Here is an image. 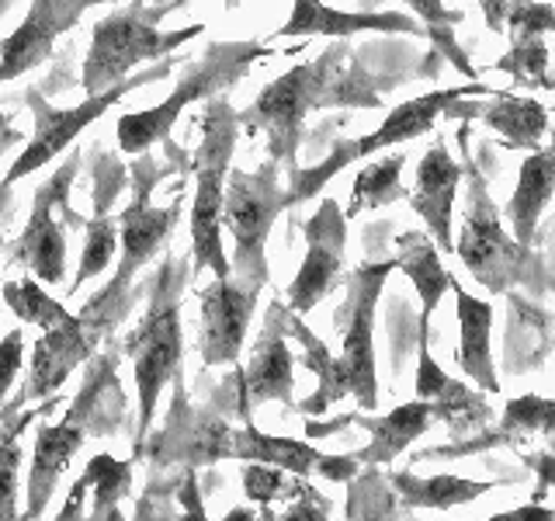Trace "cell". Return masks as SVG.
I'll use <instances>...</instances> for the list:
<instances>
[{
    "instance_id": "obj_1",
    "label": "cell",
    "mask_w": 555,
    "mask_h": 521,
    "mask_svg": "<svg viewBox=\"0 0 555 521\" xmlns=\"http://www.w3.org/2000/svg\"><path fill=\"white\" fill-rule=\"evenodd\" d=\"M317 109H382L375 84L358 74L351 49L344 42L323 49L317 60L292 66L285 77L268 84L247 112H236V122L247 132H268L271 161L295 174L306 115Z\"/></svg>"
},
{
    "instance_id": "obj_2",
    "label": "cell",
    "mask_w": 555,
    "mask_h": 521,
    "mask_svg": "<svg viewBox=\"0 0 555 521\" xmlns=\"http://www.w3.org/2000/svg\"><path fill=\"white\" fill-rule=\"evenodd\" d=\"M139 161L132 164V199L126 205V213L118 216V251H121V260H118V271L108 285H104L80 317L91 323L98 334L104 338L108 330L126 317V303H129V285L132 278L143 271L150 260L160 254L167 243H170V233L173 226L181 219V205H184V195L173 199L167 208H156L150 202L153 188L160 185L167 174L173 170H184L178 161H167V164H156L153 153H135Z\"/></svg>"
},
{
    "instance_id": "obj_3",
    "label": "cell",
    "mask_w": 555,
    "mask_h": 521,
    "mask_svg": "<svg viewBox=\"0 0 555 521\" xmlns=\"http://www.w3.org/2000/svg\"><path fill=\"white\" fill-rule=\"evenodd\" d=\"M188 260L170 257L156 271V282L150 292V306L139 317L135 330L121 344V352L132 358L135 369V390H139V431H135V456L143 452L150 434L156 404L173 372H181L184 338H181V292L188 282Z\"/></svg>"
},
{
    "instance_id": "obj_4",
    "label": "cell",
    "mask_w": 555,
    "mask_h": 521,
    "mask_svg": "<svg viewBox=\"0 0 555 521\" xmlns=\"http://www.w3.org/2000/svg\"><path fill=\"white\" fill-rule=\"evenodd\" d=\"M459 143L465 153L462 164V178L468 185L465 191V216H462V230L455 240V251L462 257V265L473 271V278L496 295L511 292L514 285H534L545 289V265L531 247H520L514 237H507L500 223V208L490 199V188H486L479 167L468 156V129L462 126Z\"/></svg>"
},
{
    "instance_id": "obj_5",
    "label": "cell",
    "mask_w": 555,
    "mask_h": 521,
    "mask_svg": "<svg viewBox=\"0 0 555 521\" xmlns=\"http://www.w3.org/2000/svg\"><path fill=\"white\" fill-rule=\"evenodd\" d=\"M271 56L268 46L260 42H212L198 63L188 66V74L181 77V84L173 87V94L156 104V109H146V112H129L118 118V147L126 153H146L153 143H164L167 147V161H178L184 167H191L188 153L178 150L170 143V129L173 122H178V115L188 109L191 101H205L219 94L222 87H230L243 77V69H247L250 63Z\"/></svg>"
},
{
    "instance_id": "obj_6",
    "label": "cell",
    "mask_w": 555,
    "mask_h": 521,
    "mask_svg": "<svg viewBox=\"0 0 555 521\" xmlns=\"http://www.w3.org/2000/svg\"><path fill=\"white\" fill-rule=\"evenodd\" d=\"M173 8L178 4H143V0H132L126 11L101 17L91 31V49H87L83 60L87 98L108 91L112 84L135 74L139 63L164 60L173 49H181L184 42L205 31V25L160 31V22Z\"/></svg>"
},
{
    "instance_id": "obj_7",
    "label": "cell",
    "mask_w": 555,
    "mask_h": 521,
    "mask_svg": "<svg viewBox=\"0 0 555 521\" xmlns=\"http://www.w3.org/2000/svg\"><path fill=\"white\" fill-rule=\"evenodd\" d=\"M240 122L233 104L222 94H212L202 115V143L191 156L195 170V205H191V271H216V278L230 275V257L222 254V185L233 164Z\"/></svg>"
},
{
    "instance_id": "obj_8",
    "label": "cell",
    "mask_w": 555,
    "mask_h": 521,
    "mask_svg": "<svg viewBox=\"0 0 555 521\" xmlns=\"http://www.w3.org/2000/svg\"><path fill=\"white\" fill-rule=\"evenodd\" d=\"M465 94H493L486 84H462V87H444V91H430V94H421L406 104H399V109L389 112V118L382 122V126L369 136H358V139H334V150L323 164L317 167H306V170H295L292 181H288V191H282L285 199V208L299 205V202H309L317 199L323 185L340 174L344 167H351L364 156H372L375 150H386L392 143H406V139H416L430 132V126L438 122V115H444V109L451 101H459Z\"/></svg>"
},
{
    "instance_id": "obj_9",
    "label": "cell",
    "mask_w": 555,
    "mask_h": 521,
    "mask_svg": "<svg viewBox=\"0 0 555 521\" xmlns=\"http://www.w3.org/2000/svg\"><path fill=\"white\" fill-rule=\"evenodd\" d=\"M285 213L282 188H278V164L264 161L257 170H230L225 174L222 219L233 233V260L230 275L247 282L268 285V237L278 216Z\"/></svg>"
},
{
    "instance_id": "obj_10",
    "label": "cell",
    "mask_w": 555,
    "mask_h": 521,
    "mask_svg": "<svg viewBox=\"0 0 555 521\" xmlns=\"http://www.w3.org/2000/svg\"><path fill=\"white\" fill-rule=\"evenodd\" d=\"M170 66L173 60L167 56L164 63H156L150 69H143V74H129L126 80H118L112 84L108 91H101V94H91L83 104H74V109H52V104L39 94V91H25V104H28V112L35 118V129H31V139H28V147L25 153L17 156L14 167L4 174V188H11L14 181H22L28 178L31 170H39L46 167L52 156L63 153L74 139L91 126V122H98L108 109H115V104L126 98L129 91H135V87H143V84H153V80H160L170 74Z\"/></svg>"
},
{
    "instance_id": "obj_11",
    "label": "cell",
    "mask_w": 555,
    "mask_h": 521,
    "mask_svg": "<svg viewBox=\"0 0 555 521\" xmlns=\"http://www.w3.org/2000/svg\"><path fill=\"white\" fill-rule=\"evenodd\" d=\"M392 271H396V257H389V260H372V265H361L351 278H347L344 344H340V355H337V369H340L344 393L354 396L364 410H375L378 407L372 327H375L378 295H382V289H386V278Z\"/></svg>"
},
{
    "instance_id": "obj_12",
    "label": "cell",
    "mask_w": 555,
    "mask_h": 521,
    "mask_svg": "<svg viewBox=\"0 0 555 521\" xmlns=\"http://www.w3.org/2000/svg\"><path fill=\"white\" fill-rule=\"evenodd\" d=\"M77 170H80V150L74 147L66 156V164L35 188L28 226L14 247V260H22V265L31 268L35 282L60 285L66 278V230L60 223V213H69L66 191L74 185Z\"/></svg>"
},
{
    "instance_id": "obj_13",
    "label": "cell",
    "mask_w": 555,
    "mask_h": 521,
    "mask_svg": "<svg viewBox=\"0 0 555 521\" xmlns=\"http://www.w3.org/2000/svg\"><path fill=\"white\" fill-rule=\"evenodd\" d=\"M306 233V257L299 265V275L292 278L285 292V306L302 317L317 309L323 295L340 282L344 271V247H347V216L337 205V199H323L320 208L302 223Z\"/></svg>"
},
{
    "instance_id": "obj_14",
    "label": "cell",
    "mask_w": 555,
    "mask_h": 521,
    "mask_svg": "<svg viewBox=\"0 0 555 521\" xmlns=\"http://www.w3.org/2000/svg\"><path fill=\"white\" fill-rule=\"evenodd\" d=\"M170 382H173V404L167 414V424L153 442H143L150 445V459L156 466H170V462L205 466V462L233 459V428L216 414L191 407L181 372H173Z\"/></svg>"
},
{
    "instance_id": "obj_15",
    "label": "cell",
    "mask_w": 555,
    "mask_h": 521,
    "mask_svg": "<svg viewBox=\"0 0 555 521\" xmlns=\"http://www.w3.org/2000/svg\"><path fill=\"white\" fill-rule=\"evenodd\" d=\"M288 306L271 303L264 330L250 352V365L233 372V390H236V417L243 424L250 421L254 410L268 399L295 407L292 399V352H288Z\"/></svg>"
},
{
    "instance_id": "obj_16",
    "label": "cell",
    "mask_w": 555,
    "mask_h": 521,
    "mask_svg": "<svg viewBox=\"0 0 555 521\" xmlns=\"http://www.w3.org/2000/svg\"><path fill=\"white\" fill-rule=\"evenodd\" d=\"M260 282L247 278H216L212 285L198 289L202 303V330H198V355L205 365H233L247 341L250 317L260 295Z\"/></svg>"
},
{
    "instance_id": "obj_17",
    "label": "cell",
    "mask_w": 555,
    "mask_h": 521,
    "mask_svg": "<svg viewBox=\"0 0 555 521\" xmlns=\"http://www.w3.org/2000/svg\"><path fill=\"white\" fill-rule=\"evenodd\" d=\"M98 4H104V0H31L25 22L0 42V84L46 63L60 35H66L80 22L83 11Z\"/></svg>"
},
{
    "instance_id": "obj_18",
    "label": "cell",
    "mask_w": 555,
    "mask_h": 521,
    "mask_svg": "<svg viewBox=\"0 0 555 521\" xmlns=\"http://www.w3.org/2000/svg\"><path fill=\"white\" fill-rule=\"evenodd\" d=\"M233 459L268 462V466H278V469H285V473H295L302 480H309L312 473H323L326 480L347 483L351 476L361 473L354 456H326V452L312 448L306 442L278 439V434L257 431L254 421H247L243 428H233Z\"/></svg>"
},
{
    "instance_id": "obj_19",
    "label": "cell",
    "mask_w": 555,
    "mask_h": 521,
    "mask_svg": "<svg viewBox=\"0 0 555 521\" xmlns=\"http://www.w3.org/2000/svg\"><path fill=\"white\" fill-rule=\"evenodd\" d=\"M98 341H101V334L83 317H74L60 327L42 330V338L31 347V369L25 379L22 404H28V399L35 404V399L56 396V390H63L69 372H74L80 361L91 358Z\"/></svg>"
},
{
    "instance_id": "obj_20",
    "label": "cell",
    "mask_w": 555,
    "mask_h": 521,
    "mask_svg": "<svg viewBox=\"0 0 555 521\" xmlns=\"http://www.w3.org/2000/svg\"><path fill=\"white\" fill-rule=\"evenodd\" d=\"M462 181V164H455V156L448 153L444 139H434L427 153L416 164V181L406 191V202L416 216L427 223V237L434 240L438 251H451V205L459 195Z\"/></svg>"
},
{
    "instance_id": "obj_21",
    "label": "cell",
    "mask_w": 555,
    "mask_h": 521,
    "mask_svg": "<svg viewBox=\"0 0 555 521\" xmlns=\"http://www.w3.org/2000/svg\"><path fill=\"white\" fill-rule=\"evenodd\" d=\"M126 167L112 153H94V219L87 223L83 233V257L77 278L69 282V292H80L83 282H91L101 271H108L112 257L118 251V219L112 216V205L126 188Z\"/></svg>"
},
{
    "instance_id": "obj_22",
    "label": "cell",
    "mask_w": 555,
    "mask_h": 521,
    "mask_svg": "<svg viewBox=\"0 0 555 521\" xmlns=\"http://www.w3.org/2000/svg\"><path fill=\"white\" fill-rule=\"evenodd\" d=\"M430 330L416 327V344H421V361H416V399H424L434 410V421H444L451 434H462L465 428H482L493 421V407L486 404L482 393L465 390L459 379L441 372V365L430 358L427 347Z\"/></svg>"
},
{
    "instance_id": "obj_23",
    "label": "cell",
    "mask_w": 555,
    "mask_h": 521,
    "mask_svg": "<svg viewBox=\"0 0 555 521\" xmlns=\"http://www.w3.org/2000/svg\"><path fill=\"white\" fill-rule=\"evenodd\" d=\"M503 28L511 31V52L503 60L493 63V69L511 74L517 84H534L542 91H552V77H548V42L545 35L555 28V8L548 0H525L517 4Z\"/></svg>"
},
{
    "instance_id": "obj_24",
    "label": "cell",
    "mask_w": 555,
    "mask_h": 521,
    "mask_svg": "<svg viewBox=\"0 0 555 521\" xmlns=\"http://www.w3.org/2000/svg\"><path fill=\"white\" fill-rule=\"evenodd\" d=\"M358 31H403L424 35V25L410 14H372V11H337L323 0H292L288 22L274 31V39H309V35H330V39H347Z\"/></svg>"
},
{
    "instance_id": "obj_25",
    "label": "cell",
    "mask_w": 555,
    "mask_h": 521,
    "mask_svg": "<svg viewBox=\"0 0 555 521\" xmlns=\"http://www.w3.org/2000/svg\"><path fill=\"white\" fill-rule=\"evenodd\" d=\"M83 421L77 414H69L60 424H39V434H35V448H31V466H28V508H25V521H39L46 504L56 494V483L66 473L69 459L77 456V448L83 445Z\"/></svg>"
},
{
    "instance_id": "obj_26",
    "label": "cell",
    "mask_w": 555,
    "mask_h": 521,
    "mask_svg": "<svg viewBox=\"0 0 555 521\" xmlns=\"http://www.w3.org/2000/svg\"><path fill=\"white\" fill-rule=\"evenodd\" d=\"M451 292H455L459 303V365L462 372L476 382L482 393H500V379H496V361H493V347H490V330H493V306L486 300L468 295L459 278H451Z\"/></svg>"
},
{
    "instance_id": "obj_27",
    "label": "cell",
    "mask_w": 555,
    "mask_h": 521,
    "mask_svg": "<svg viewBox=\"0 0 555 521\" xmlns=\"http://www.w3.org/2000/svg\"><path fill=\"white\" fill-rule=\"evenodd\" d=\"M555 191V147L542 143L520 164V178L514 188V199L507 205V219L514 226V240L520 247H531L538 233V219H542L545 205Z\"/></svg>"
},
{
    "instance_id": "obj_28",
    "label": "cell",
    "mask_w": 555,
    "mask_h": 521,
    "mask_svg": "<svg viewBox=\"0 0 555 521\" xmlns=\"http://www.w3.org/2000/svg\"><path fill=\"white\" fill-rule=\"evenodd\" d=\"M351 421L372 434V445L354 456L358 466H389L434 424V410H430V404H424V399H410V404L389 410L386 417L351 414Z\"/></svg>"
},
{
    "instance_id": "obj_29",
    "label": "cell",
    "mask_w": 555,
    "mask_h": 521,
    "mask_svg": "<svg viewBox=\"0 0 555 521\" xmlns=\"http://www.w3.org/2000/svg\"><path fill=\"white\" fill-rule=\"evenodd\" d=\"M396 251H399L396 254V268L406 271V278L416 289V295H421V323H416V327L430 330L434 309H438L441 295L448 292L451 278H455V275L444 268L441 251L434 247V240L427 233H421V230L399 233L396 237Z\"/></svg>"
},
{
    "instance_id": "obj_30",
    "label": "cell",
    "mask_w": 555,
    "mask_h": 521,
    "mask_svg": "<svg viewBox=\"0 0 555 521\" xmlns=\"http://www.w3.org/2000/svg\"><path fill=\"white\" fill-rule=\"evenodd\" d=\"M473 118H482L486 126L503 136L511 150L534 153L545 143L548 132V109L534 98H514L507 91H493L490 104H476Z\"/></svg>"
},
{
    "instance_id": "obj_31",
    "label": "cell",
    "mask_w": 555,
    "mask_h": 521,
    "mask_svg": "<svg viewBox=\"0 0 555 521\" xmlns=\"http://www.w3.org/2000/svg\"><path fill=\"white\" fill-rule=\"evenodd\" d=\"M389 483L396 491V500L410 504V508H434V511L459 508V504L476 500L496 486L490 480H468V476H451V473H438V476L392 473Z\"/></svg>"
},
{
    "instance_id": "obj_32",
    "label": "cell",
    "mask_w": 555,
    "mask_h": 521,
    "mask_svg": "<svg viewBox=\"0 0 555 521\" xmlns=\"http://www.w3.org/2000/svg\"><path fill=\"white\" fill-rule=\"evenodd\" d=\"M288 334L302 344V352H306V369L317 376V393H312L309 399H302L299 410L309 414V417H317V414H326L330 407L337 404L344 393V382H340V369H337V358L334 352L317 338V330L306 327L302 317H295V313L288 309Z\"/></svg>"
},
{
    "instance_id": "obj_33",
    "label": "cell",
    "mask_w": 555,
    "mask_h": 521,
    "mask_svg": "<svg viewBox=\"0 0 555 521\" xmlns=\"http://www.w3.org/2000/svg\"><path fill=\"white\" fill-rule=\"evenodd\" d=\"M403 164L406 156L403 153H392L386 161H375V164H364L354 178V199H351V208H347V219L361 216L364 208H378V205H389L396 199H406V188L399 181V174H403Z\"/></svg>"
},
{
    "instance_id": "obj_34",
    "label": "cell",
    "mask_w": 555,
    "mask_h": 521,
    "mask_svg": "<svg viewBox=\"0 0 555 521\" xmlns=\"http://www.w3.org/2000/svg\"><path fill=\"white\" fill-rule=\"evenodd\" d=\"M406 4L416 11V17L424 22V35H430L434 46H438V52H444V60L459 69V74H465L473 84H479V69L465 60L462 46L455 42V25L462 22V11H448L444 0H406Z\"/></svg>"
},
{
    "instance_id": "obj_35",
    "label": "cell",
    "mask_w": 555,
    "mask_h": 521,
    "mask_svg": "<svg viewBox=\"0 0 555 521\" xmlns=\"http://www.w3.org/2000/svg\"><path fill=\"white\" fill-rule=\"evenodd\" d=\"M347 521H396V491L378 466L347 480Z\"/></svg>"
},
{
    "instance_id": "obj_36",
    "label": "cell",
    "mask_w": 555,
    "mask_h": 521,
    "mask_svg": "<svg viewBox=\"0 0 555 521\" xmlns=\"http://www.w3.org/2000/svg\"><path fill=\"white\" fill-rule=\"evenodd\" d=\"M4 303L14 309L17 320H25L39 330H49V327H60L66 320H74L77 313H69L60 300H52V295L35 282V278H22V282H4Z\"/></svg>"
},
{
    "instance_id": "obj_37",
    "label": "cell",
    "mask_w": 555,
    "mask_h": 521,
    "mask_svg": "<svg viewBox=\"0 0 555 521\" xmlns=\"http://www.w3.org/2000/svg\"><path fill=\"white\" fill-rule=\"evenodd\" d=\"M87 491H94V521H101L104 514L118 511V500L126 497L129 483H132V466L118 462L112 456H94L83 469Z\"/></svg>"
},
{
    "instance_id": "obj_38",
    "label": "cell",
    "mask_w": 555,
    "mask_h": 521,
    "mask_svg": "<svg viewBox=\"0 0 555 521\" xmlns=\"http://www.w3.org/2000/svg\"><path fill=\"white\" fill-rule=\"evenodd\" d=\"M31 417H39V410L22 414L11 431H4V445H0V521H22L17 514V476H22V445H17V434L28 428Z\"/></svg>"
},
{
    "instance_id": "obj_39",
    "label": "cell",
    "mask_w": 555,
    "mask_h": 521,
    "mask_svg": "<svg viewBox=\"0 0 555 521\" xmlns=\"http://www.w3.org/2000/svg\"><path fill=\"white\" fill-rule=\"evenodd\" d=\"M503 428L514 431L520 442H528L531 434L542 431L545 439H552V428H555V404L548 396H517L503 407Z\"/></svg>"
},
{
    "instance_id": "obj_40",
    "label": "cell",
    "mask_w": 555,
    "mask_h": 521,
    "mask_svg": "<svg viewBox=\"0 0 555 521\" xmlns=\"http://www.w3.org/2000/svg\"><path fill=\"white\" fill-rule=\"evenodd\" d=\"M282 521H330V504L320 491H312L302 476H295L292 504L282 511Z\"/></svg>"
},
{
    "instance_id": "obj_41",
    "label": "cell",
    "mask_w": 555,
    "mask_h": 521,
    "mask_svg": "<svg viewBox=\"0 0 555 521\" xmlns=\"http://www.w3.org/2000/svg\"><path fill=\"white\" fill-rule=\"evenodd\" d=\"M282 486H285V476H282V469H278V466H268V462H247V466H243V491H247V497L257 500L260 508L271 504Z\"/></svg>"
},
{
    "instance_id": "obj_42",
    "label": "cell",
    "mask_w": 555,
    "mask_h": 521,
    "mask_svg": "<svg viewBox=\"0 0 555 521\" xmlns=\"http://www.w3.org/2000/svg\"><path fill=\"white\" fill-rule=\"evenodd\" d=\"M22 355H25V334L22 330H8V338L0 341V396H8L14 376L22 372Z\"/></svg>"
},
{
    "instance_id": "obj_43",
    "label": "cell",
    "mask_w": 555,
    "mask_h": 521,
    "mask_svg": "<svg viewBox=\"0 0 555 521\" xmlns=\"http://www.w3.org/2000/svg\"><path fill=\"white\" fill-rule=\"evenodd\" d=\"M517 4H525V0H479L482 17H486V28L500 35V31H503V22H507V14H511Z\"/></svg>"
},
{
    "instance_id": "obj_44",
    "label": "cell",
    "mask_w": 555,
    "mask_h": 521,
    "mask_svg": "<svg viewBox=\"0 0 555 521\" xmlns=\"http://www.w3.org/2000/svg\"><path fill=\"white\" fill-rule=\"evenodd\" d=\"M486 521H555V511L548 504H525V508H514V511H503V514H493Z\"/></svg>"
},
{
    "instance_id": "obj_45",
    "label": "cell",
    "mask_w": 555,
    "mask_h": 521,
    "mask_svg": "<svg viewBox=\"0 0 555 521\" xmlns=\"http://www.w3.org/2000/svg\"><path fill=\"white\" fill-rule=\"evenodd\" d=\"M181 504H184V521H208L205 518V508H202V497H198V483H195V476L188 473V480H184V486H181Z\"/></svg>"
},
{
    "instance_id": "obj_46",
    "label": "cell",
    "mask_w": 555,
    "mask_h": 521,
    "mask_svg": "<svg viewBox=\"0 0 555 521\" xmlns=\"http://www.w3.org/2000/svg\"><path fill=\"white\" fill-rule=\"evenodd\" d=\"M22 139H25V136L11 126V115H8V112H0V156H4L8 150H14L17 143H22Z\"/></svg>"
},
{
    "instance_id": "obj_47",
    "label": "cell",
    "mask_w": 555,
    "mask_h": 521,
    "mask_svg": "<svg viewBox=\"0 0 555 521\" xmlns=\"http://www.w3.org/2000/svg\"><path fill=\"white\" fill-rule=\"evenodd\" d=\"M222 521H257V511H250V508H233Z\"/></svg>"
},
{
    "instance_id": "obj_48",
    "label": "cell",
    "mask_w": 555,
    "mask_h": 521,
    "mask_svg": "<svg viewBox=\"0 0 555 521\" xmlns=\"http://www.w3.org/2000/svg\"><path fill=\"white\" fill-rule=\"evenodd\" d=\"M257 521H278V514L271 511V504H264V508H260V514H257Z\"/></svg>"
}]
</instances>
